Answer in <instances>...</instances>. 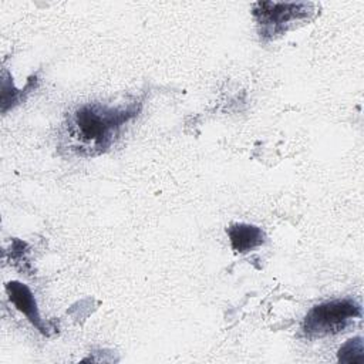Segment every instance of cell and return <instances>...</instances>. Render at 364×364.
<instances>
[{"mask_svg": "<svg viewBox=\"0 0 364 364\" xmlns=\"http://www.w3.org/2000/svg\"><path fill=\"white\" fill-rule=\"evenodd\" d=\"M313 11V3L257 1L252 9L259 34L263 40H272L282 36L287 28L293 27L296 21L309 20Z\"/></svg>", "mask_w": 364, "mask_h": 364, "instance_id": "cell-3", "label": "cell"}, {"mask_svg": "<svg viewBox=\"0 0 364 364\" xmlns=\"http://www.w3.org/2000/svg\"><path fill=\"white\" fill-rule=\"evenodd\" d=\"M226 233L230 239L232 249L237 253H247L259 246H262L266 240L264 232L249 223H235L226 229Z\"/></svg>", "mask_w": 364, "mask_h": 364, "instance_id": "cell-5", "label": "cell"}, {"mask_svg": "<svg viewBox=\"0 0 364 364\" xmlns=\"http://www.w3.org/2000/svg\"><path fill=\"white\" fill-rule=\"evenodd\" d=\"M6 291L9 294L10 301L16 306V309L21 311L31 321V324L37 327L41 333H47V327L44 326L40 317L37 303L31 290L20 282H10L6 284Z\"/></svg>", "mask_w": 364, "mask_h": 364, "instance_id": "cell-4", "label": "cell"}, {"mask_svg": "<svg viewBox=\"0 0 364 364\" xmlns=\"http://www.w3.org/2000/svg\"><path fill=\"white\" fill-rule=\"evenodd\" d=\"M139 101L108 105L91 102L78 107L68 115L64 139L78 155L92 156L105 152L117 139L121 129L138 115Z\"/></svg>", "mask_w": 364, "mask_h": 364, "instance_id": "cell-1", "label": "cell"}, {"mask_svg": "<svg viewBox=\"0 0 364 364\" xmlns=\"http://www.w3.org/2000/svg\"><path fill=\"white\" fill-rule=\"evenodd\" d=\"M361 317V306L353 299H337L314 306L303 321V334L307 338L334 336L347 328L353 318Z\"/></svg>", "mask_w": 364, "mask_h": 364, "instance_id": "cell-2", "label": "cell"}, {"mask_svg": "<svg viewBox=\"0 0 364 364\" xmlns=\"http://www.w3.org/2000/svg\"><path fill=\"white\" fill-rule=\"evenodd\" d=\"M364 360V346L363 338L355 337L348 340L338 350V361L343 363H363Z\"/></svg>", "mask_w": 364, "mask_h": 364, "instance_id": "cell-6", "label": "cell"}]
</instances>
